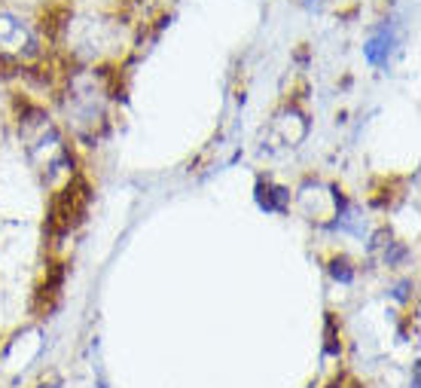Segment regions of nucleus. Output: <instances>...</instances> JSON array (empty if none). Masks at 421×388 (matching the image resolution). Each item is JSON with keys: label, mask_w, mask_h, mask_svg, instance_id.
<instances>
[{"label": "nucleus", "mask_w": 421, "mask_h": 388, "mask_svg": "<svg viewBox=\"0 0 421 388\" xmlns=\"http://www.w3.org/2000/svg\"><path fill=\"white\" fill-rule=\"evenodd\" d=\"M348 266V263H333V275H336V279H342V281H351V269H345Z\"/></svg>", "instance_id": "obj_2"}, {"label": "nucleus", "mask_w": 421, "mask_h": 388, "mask_svg": "<svg viewBox=\"0 0 421 388\" xmlns=\"http://www.w3.org/2000/svg\"><path fill=\"white\" fill-rule=\"evenodd\" d=\"M256 193H260V205L266 208V211H281L284 205H287V190H278V187H269V183H260V187H256Z\"/></svg>", "instance_id": "obj_1"}]
</instances>
